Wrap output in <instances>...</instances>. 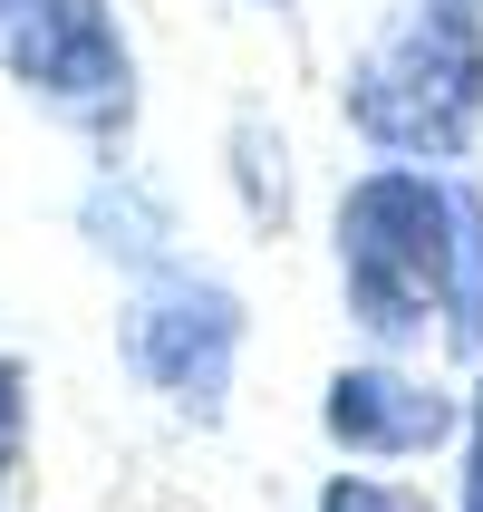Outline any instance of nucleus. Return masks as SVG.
I'll use <instances>...</instances> for the list:
<instances>
[{"mask_svg": "<svg viewBox=\"0 0 483 512\" xmlns=\"http://www.w3.org/2000/svg\"><path fill=\"white\" fill-rule=\"evenodd\" d=\"M455 174L464 165H368L339 184V310L377 358L445 348L455 329Z\"/></svg>", "mask_w": 483, "mask_h": 512, "instance_id": "1", "label": "nucleus"}, {"mask_svg": "<svg viewBox=\"0 0 483 512\" xmlns=\"http://www.w3.org/2000/svg\"><path fill=\"white\" fill-rule=\"evenodd\" d=\"M339 116L377 165H464L483 145V0H387Z\"/></svg>", "mask_w": 483, "mask_h": 512, "instance_id": "2", "label": "nucleus"}, {"mask_svg": "<svg viewBox=\"0 0 483 512\" xmlns=\"http://www.w3.org/2000/svg\"><path fill=\"white\" fill-rule=\"evenodd\" d=\"M242 339H252V310L223 271L203 261H174L155 281H136L126 319H116V358L136 368V387L194 416V426H223L232 406V368H242Z\"/></svg>", "mask_w": 483, "mask_h": 512, "instance_id": "3", "label": "nucleus"}, {"mask_svg": "<svg viewBox=\"0 0 483 512\" xmlns=\"http://www.w3.org/2000/svg\"><path fill=\"white\" fill-rule=\"evenodd\" d=\"M0 78L49 107L68 136L116 145L136 126V58L116 0H0Z\"/></svg>", "mask_w": 483, "mask_h": 512, "instance_id": "4", "label": "nucleus"}, {"mask_svg": "<svg viewBox=\"0 0 483 512\" xmlns=\"http://www.w3.org/2000/svg\"><path fill=\"white\" fill-rule=\"evenodd\" d=\"M319 435L348 464H426L464 445V387L406 368V358H358L319 387Z\"/></svg>", "mask_w": 483, "mask_h": 512, "instance_id": "5", "label": "nucleus"}, {"mask_svg": "<svg viewBox=\"0 0 483 512\" xmlns=\"http://www.w3.org/2000/svg\"><path fill=\"white\" fill-rule=\"evenodd\" d=\"M78 232L87 252L116 261V271H136V281H155V271H174V203L145 184L136 165H97V184L78 194Z\"/></svg>", "mask_w": 483, "mask_h": 512, "instance_id": "6", "label": "nucleus"}, {"mask_svg": "<svg viewBox=\"0 0 483 512\" xmlns=\"http://www.w3.org/2000/svg\"><path fill=\"white\" fill-rule=\"evenodd\" d=\"M232 194H242V213H252L261 232H290V136L271 126V116H232Z\"/></svg>", "mask_w": 483, "mask_h": 512, "instance_id": "7", "label": "nucleus"}, {"mask_svg": "<svg viewBox=\"0 0 483 512\" xmlns=\"http://www.w3.org/2000/svg\"><path fill=\"white\" fill-rule=\"evenodd\" d=\"M445 358H483V184L455 174V329Z\"/></svg>", "mask_w": 483, "mask_h": 512, "instance_id": "8", "label": "nucleus"}, {"mask_svg": "<svg viewBox=\"0 0 483 512\" xmlns=\"http://www.w3.org/2000/svg\"><path fill=\"white\" fill-rule=\"evenodd\" d=\"M319 512H445V503H426L416 484H387V474H329Z\"/></svg>", "mask_w": 483, "mask_h": 512, "instance_id": "9", "label": "nucleus"}, {"mask_svg": "<svg viewBox=\"0 0 483 512\" xmlns=\"http://www.w3.org/2000/svg\"><path fill=\"white\" fill-rule=\"evenodd\" d=\"M20 445H29V368L0 358V474H20Z\"/></svg>", "mask_w": 483, "mask_h": 512, "instance_id": "10", "label": "nucleus"}, {"mask_svg": "<svg viewBox=\"0 0 483 512\" xmlns=\"http://www.w3.org/2000/svg\"><path fill=\"white\" fill-rule=\"evenodd\" d=\"M455 455H464V503L455 512H483V377L464 387V445Z\"/></svg>", "mask_w": 483, "mask_h": 512, "instance_id": "11", "label": "nucleus"}, {"mask_svg": "<svg viewBox=\"0 0 483 512\" xmlns=\"http://www.w3.org/2000/svg\"><path fill=\"white\" fill-rule=\"evenodd\" d=\"M261 10H290V0H261Z\"/></svg>", "mask_w": 483, "mask_h": 512, "instance_id": "12", "label": "nucleus"}]
</instances>
